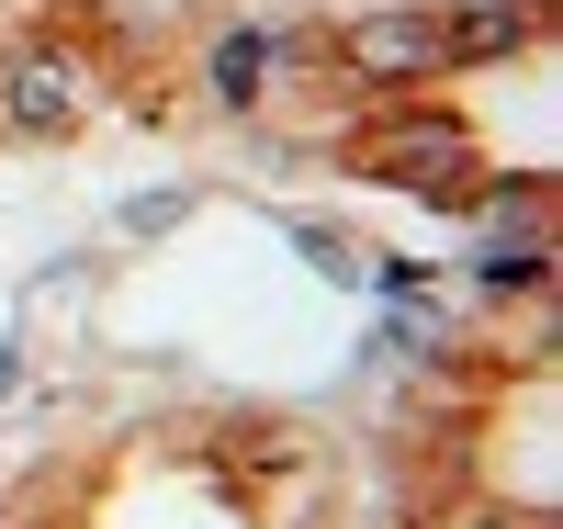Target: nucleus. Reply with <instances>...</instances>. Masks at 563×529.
<instances>
[{"instance_id":"nucleus-1","label":"nucleus","mask_w":563,"mask_h":529,"mask_svg":"<svg viewBox=\"0 0 563 529\" xmlns=\"http://www.w3.org/2000/svg\"><path fill=\"white\" fill-rule=\"evenodd\" d=\"M350 158L372 180H406V191H429V203H451V214H474V191H485V180H462L474 169V135L451 113H384L372 135H350Z\"/></svg>"},{"instance_id":"nucleus-2","label":"nucleus","mask_w":563,"mask_h":529,"mask_svg":"<svg viewBox=\"0 0 563 529\" xmlns=\"http://www.w3.org/2000/svg\"><path fill=\"white\" fill-rule=\"evenodd\" d=\"M90 102H102V79L68 45H12L0 57V135H68V124H90Z\"/></svg>"},{"instance_id":"nucleus-3","label":"nucleus","mask_w":563,"mask_h":529,"mask_svg":"<svg viewBox=\"0 0 563 529\" xmlns=\"http://www.w3.org/2000/svg\"><path fill=\"white\" fill-rule=\"evenodd\" d=\"M327 57H339L350 79H384V90L440 79V12H406V0H384V12H361V23L327 34Z\"/></svg>"},{"instance_id":"nucleus-4","label":"nucleus","mask_w":563,"mask_h":529,"mask_svg":"<svg viewBox=\"0 0 563 529\" xmlns=\"http://www.w3.org/2000/svg\"><path fill=\"white\" fill-rule=\"evenodd\" d=\"M316 45L305 34H260V23H238V34H214V57H203V90L225 113H249L260 102V79H282V68H305Z\"/></svg>"},{"instance_id":"nucleus-5","label":"nucleus","mask_w":563,"mask_h":529,"mask_svg":"<svg viewBox=\"0 0 563 529\" xmlns=\"http://www.w3.org/2000/svg\"><path fill=\"white\" fill-rule=\"evenodd\" d=\"M552 23V0H485V12H440V68H485L519 57V45Z\"/></svg>"},{"instance_id":"nucleus-6","label":"nucleus","mask_w":563,"mask_h":529,"mask_svg":"<svg viewBox=\"0 0 563 529\" xmlns=\"http://www.w3.org/2000/svg\"><path fill=\"white\" fill-rule=\"evenodd\" d=\"M180 214H192V180H180V191H147V203H124V236H158V225H180Z\"/></svg>"}]
</instances>
